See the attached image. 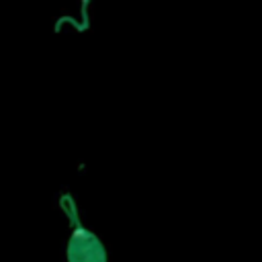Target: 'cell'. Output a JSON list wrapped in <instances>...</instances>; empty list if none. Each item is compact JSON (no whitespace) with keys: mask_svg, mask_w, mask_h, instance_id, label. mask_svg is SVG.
Wrapping results in <instances>:
<instances>
[{"mask_svg":"<svg viewBox=\"0 0 262 262\" xmlns=\"http://www.w3.org/2000/svg\"><path fill=\"white\" fill-rule=\"evenodd\" d=\"M63 211L70 217L72 223V235L68 239V262H106V252L100 244V239L90 233L88 229L82 227V223L78 221V213H76V205L72 203L70 194H61L59 199Z\"/></svg>","mask_w":262,"mask_h":262,"instance_id":"cell-1","label":"cell"}]
</instances>
